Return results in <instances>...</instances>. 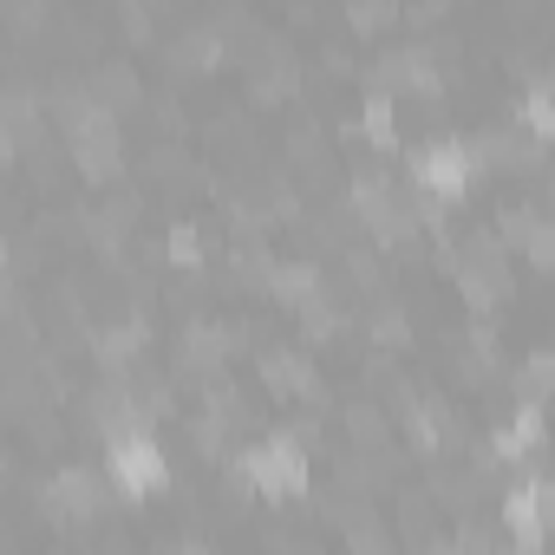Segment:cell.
Wrapping results in <instances>:
<instances>
[{
	"instance_id": "1",
	"label": "cell",
	"mask_w": 555,
	"mask_h": 555,
	"mask_svg": "<svg viewBox=\"0 0 555 555\" xmlns=\"http://www.w3.org/2000/svg\"><path fill=\"white\" fill-rule=\"evenodd\" d=\"M229 483L235 490H261V496H308L314 490V457H308V438L301 431H268L261 444L235 451L229 457Z\"/></svg>"
},
{
	"instance_id": "2",
	"label": "cell",
	"mask_w": 555,
	"mask_h": 555,
	"mask_svg": "<svg viewBox=\"0 0 555 555\" xmlns=\"http://www.w3.org/2000/svg\"><path fill=\"white\" fill-rule=\"evenodd\" d=\"M353 209H360L366 235H373V242H386V248L412 242V235H418V222H438V203H431V196H418V190H399L386 170H360V177H353Z\"/></svg>"
},
{
	"instance_id": "3",
	"label": "cell",
	"mask_w": 555,
	"mask_h": 555,
	"mask_svg": "<svg viewBox=\"0 0 555 555\" xmlns=\"http://www.w3.org/2000/svg\"><path fill=\"white\" fill-rule=\"evenodd\" d=\"M477 170H483V157L470 151V138H431L412 151V190L431 203H464Z\"/></svg>"
},
{
	"instance_id": "4",
	"label": "cell",
	"mask_w": 555,
	"mask_h": 555,
	"mask_svg": "<svg viewBox=\"0 0 555 555\" xmlns=\"http://www.w3.org/2000/svg\"><path fill=\"white\" fill-rule=\"evenodd\" d=\"M105 477H112V490H125V496H157V490L170 483V464H164L157 431H125V438H112V444H105Z\"/></svg>"
},
{
	"instance_id": "5",
	"label": "cell",
	"mask_w": 555,
	"mask_h": 555,
	"mask_svg": "<svg viewBox=\"0 0 555 555\" xmlns=\"http://www.w3.org/2000/svg\"><path fill=\"white\" fill-rule=\"evenodd\" d=\"M503 529H509V548H542L555 529V483L548 477L509 483L503 490Z\"/></svg>"
},
{
	"instance_id": "6",
	"label": "cell",
	"mask_w": 555,
	"mask_h": 555,
	"mask_svg": "<svg viewBox=\"0 0 555 555\" xmlns=\"http://www.w3.org/2000/svg\"><path fill=\"white\" fill-rule=\"evenodd\" d=\"M105 483H112V477H99L92 464H60V470L47 477V509L66 516V522H92V516L105 509Z\"/></svg>"
},
{
	"instance_id": "7",
	"label": "cell",
	"mask_w": 555,
	"mask_h": 555,
	"mask_svg": "<svg viewBox=\"0 0 555 555\" xmlns=\"http://www.w3.org/2000/svg\"><path fill=\"white\" fill-rule=\"evenodd\" d=\"M373 92H418V99H438V92H444V79H438L431 47H399V53H379V66H373Z\"/></svg>"
},
{
	"instance_id": "8",
	"label": "cell",
	"mask_w": 555,
	"mask_h": 555,
	"mask_svg": "<svg viewBox=\"0 0 555 555\" xmlns=\"http://www.w3.org/2000/svg\"><path fill=\"white\" fill-rule=\"evenodd\" d=\"M229 347H235V327H222V321L196 314V321H183L177 366H183V373H196V379L209 386V379H222V360H229Z\"/></svg>"
},
{
	"instance_id": "9",
	"label": "cell",
	"mask_w": 555,
	"mask_h": 555,
	"mask_svg": "<svg viewBox=\"0 0 555 555\" xmlns=\"http://www.w3.org/2000/svg\"><path fill=\"white\" fill-rule=\"evenodd\" d=\"M144 340H151V321H144V314H125V321H105V327H92V334H86V347H92V360H99V366H105L112 379H118V373H125V366H131V360L144 353Z\"/></svg>"
},
{
	"instance_id": "10",
	"label": "cell",
	"mask_w": 555,
	"mask_h": 555,
	"mask_svg": "<svg viewBox=\"0 0 555 555\" xmlns=\"http://www.w3.org/2000/svg\"><path fill=\"white\" fill-rule=\"evenodd\" d=\"M261 386L268 392H282V399H321V373L308 366V353L295 347H261Z\"/></svg>"
},
{
	"instance_id": "11",
	"label": "cell",
	"mask_w": 555,
	"mask_h": 555,
	"mask_svg": "<svg viewBox=\"0 0 555 555\" xmlns=\"http://www.w3.org/2000/svg\"><path fill=\"white\" fill-rule=\"evenodd\" d=\"M542 438H548L542 405H516V412L490 431V457H496V464H529V457L542 451Z\"/></svg>"
},
{
	"instance_id": "12",
	"label": "cell",
	"mask_w": 555,
	"mask_h": 555,
	"mask_svg": "<svg viewBox=\"0 0 555 555\" xmlns=\"http://www.w3.org/2000/svg\"><path fill=\"white\" fill-rule=\"evenodd\" d=\"M268 295L282 301V308H295V314H308V308L327 295V274H321V261H274Z\"/></svg>"
},
{
	"instance_id": "13",
	"label": "cell",
	"mask_w": 555,
	"mask_h": 555,
	"mask_svg": "<svg viewBox=\"0 0 555 555\" xmlns=\"http://www.w3.org/2000/svg\"><path fill=\"white\" fill-rule=\"evenodd\" d=\"M470 151H477L483 164H496V170H529L542 144H535L522 125H496V131H477V138H470Z\"/></svg>"
},
{
	"instance_id": "14",
	"label": "cell",
	"mask_w": 555,
	"mask_h": 555,
	"mask_svg": "<svg viewBox=\"0 0 555 555\" xmlns=\"http://www.w3.org/2000/svg\"><path fill=\"white\" fill-rule=\"evenodd\" d=\"M131 222H138V196H112V203H99V209L79 216V229H86V242H92L99 255H118Z\"/></svg>"
},
{
	"instance_id": "15",
	"label": "cell",
	"mask_w": 555,
	"mask_h": 555,
	"mask_svg": "<svg viewBox=\"0 0 555 555\" xmlns=\"http://www.w3.org/2000/svg\"><path fill=\"white\" fill-rule=\"evenodd\" d=\"M542 399H555V347H535L516 366V405H542Z\"/></svg>"
},
{
	"instance_id": "16",
	"label": "cell",
	"mask_w": 555,
	"mask_h": 555,
	"mask_svg": "<svg viewBox=\"0 0 555 555\" xmlns=\"http://www.w3.org/2000/svg\"><path fill=\"white\" fill-rule=\"evenodd\" d=\"M86 86H92V99H99V105H112V112L138 99V73H131L125 60H105V66H99V73H92Z\"/></svg>"
},
{
	"instance_id": "17",
	"label": "cell",
	"mask_w": 555,
	"mask_h": 555,
	"mask_svg": "<svg viewBox=\"0 0 555 555\" xmlns=\"http://www.w3.org/2000/svg\"><path fill=\"white\" fill-rule=\"evenodd\" d=\"M516 125H522L535 144H555V92H548V86H529L522 105H516Z\"/></svg>"
},
{
	"instance_id": "18",
	"label": "cell",
	"mask_w": 555,
	"mask_h": 555,
	"mask_svg": "<svg viewBox=\"0 0 555 555\" xmlns=\"http://www.w3.org/2000/svg\"><path fill=\"white\" fill-rule=\"evenodd\" d=\"M248 86H255V99H261V105L288 99V92H295V60H288V53H268V66H255V79H248Z\"/></svg>"
},
{
	"instance_id": "19",
	"label": "cell",
	"mask_w": 555,
	"mask_h": 555,
	"mask_svg": "<svg viewBox=\"0 0 555 555\" xmlns=\"http://www.w3.org/2000/svg\"><path fill=\"white\" fill-rule=\"evenodd\" d=\"M360 125H366V138H373L379 151H392V144H399V131H392V92H366Z\"/></svg>"
},
{
	"instance_id": "20",
	"label": "cell",
	"mask_w": 555,
	"mask_h": 555,
	"mask_svg": "<svg viewBox=\"0 0 555 555\" xmlns=\"http://www.w3.org/2000/svg\"><path fill=\"white\" fill-rule=\"evenodd\" d=\"M535 222H542L535 203H503V209H496V235H503V248H522Z\"/></svg>"
},
{
	"instance_id": "21",
	"label": "cell",
	"mask_w": 555,
	"mask_h": 555,
	"mask_svg": "<svg viewBox=\"0 0 555 555\" xmlns=\"http://www.w3.org/2000/svg\"><path fill=\"white\" fill-rule=\"evenodd\" d=\"M216 53H222V34L216 27H190L177 40V66H216Z\"/></svg>"
},
{
	"instance_id": "22",
	"label": "cell",
	"mask_w": 555,
	"mask_h": 555,
	"mask_svg": "<svg viewBox=\"0 0 555 555\" xmlns=\"http://www.w3.org/2000/svg\"><path fill=\"white\" fill-rule=\"evenodd\" d=\"M522 261H529V268H542V274H555V216H542V222L529 229V242H522Z\"/></svg>"
},
{
	"instance_id": "23",
	"label": "cell",
	"mask_w": 555,
	"mask_h": 555,
	"mask_svg": "<svg viewBox=\"0 0 555 555\" xmlns=\"http://www.w3.org/2000/svg\"><path fill=\"white\" fill-rule=\"evenodd\" d=\"M170 261L177 268H203V229L196 222H177L170 229Z\"/></svg>"
},
{
	"instance_id": "24",
	"label": "cell",
	"mask_w": 555,
	"mask_h": 555,
	"mask_svg": "<svg viewBox=\"0 0 555 555\" xmlns=\"http://www.w3.org/2000/svg\"><path fill=\"white\" fill-rule=\"evenodd\" d=\"M366 327H373V340H379V347H405V334H412V327H405V308H392V301H386Z\"/></svg>"
},
{
	"instance_id": "25",
	"label": "cell",
	"mask_w": 555,
	"mask_h": 555,
	"mask_svg": "<svg viewBox=\"0 0 555 555\" xmlns=\"http://www.w3.org/2000/svg\"><path fill=\"white\" fill-rule=\"evenodd\" d=\"M347 21H353L360 34H379V27H392V21H399V8H386V0H353Z\"/></svg>"
},
{
	"instance_id": "26",
	"label": "cell",
	"mask_w": 555,
	"mask_h": 555,
	"mask_svg": "<svg viewBox=\"0 0 555 555\" xmlns=\"http://www.w3.org/2000/svg\"><path fill=\"white\" fill-rule=\"evenodd\" d=\"M301 327H308V340H327V334H340V308H334V295H321V301L301 314Z\"/></svg>"
},
{
	"instance_id": "27",
	"label": "cell",
	"mask_w": 555,
	"mask_h": 555,
	"mask_svg": "<svg viewBox=\"0 0 555 555\" xmlns=\"http://www.w3.org/2000/svg\"><path fill=\"white\" fill-rule=\"evenodd\" d=\"M347 431H353V444H379V438H386V418H379L373 405H353V412H347Z\"/></svg>"
},
{
	"instance_id": "28",
	"label": "cell",
	"mask_w": 555,
	"mask_h": 555,
	"mask_svg": "<svg viewBox=\"0 0 555 555\" xmlns=\"http://www.w3.org/2000/svg\"><path fill=\"white\" fill-rule=\"evenodd\" d=\"M457 548H464V555H490V535H483L477 522H464V529H457Z\"/></svg>"
},
{
	"instance_id": "29",
	"label": "cell",
	"mask_w": 555,
	"mask_h": 555,
	"mask_svg": "<svg viewBox=\"0 0 555 555\" xmlns=\"http://www.w3.org/2000/svg\"><path fill=\"white\" fill-rule=\"evenodd\" d=\"M412 555H464V548H457V535H418Z\"/></svg>"
},
{
	"instance_id": "30",
	"label": "cell",
	"mask_w": 555,
	"mask_h": 555,
	"mask_svg": "<svg viewBox=\"0 0 555 555\" xmlns=\"http://www.w3.org/2000/svg\"><path fill=\"white\" fill-rule=\"evenodd\" d=\"M125 34H131V40H151V14H144V8H125Z\"/></svg>"
},
{
	"instance_id": "31",
	"label": "cell",
	"mask_w": 555,
	"mask_h": 555,
	"mask_svg": "<svg viewBox=\"0 0 555 555\" xmlns=\"http://www.w3.org/2000/svg\"><path fill=\"white\" fill-rule=\"evenodd\" d=\"M177 555H209V542H177Z\"/></svg>"
},
{
	"instance_id": "32",
	"label": "cell",
	"mask_w": 555,
	"mask_h": 555,
	"mask_svg": "<svg viewBox=\"0 0 555 555\" xmlns=\"http://www.w3.org/2000/svg\"><path fill=\"white\" fill-rule=\"evenodd\" d=\"M503 555H542V548H503Z\"/></svg>"
}]
</instances>
